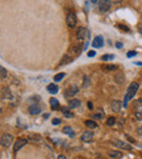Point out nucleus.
Returning a JSON list of instances; mask_svg holds the SVG:
<instances>
[{"mask_svg":"<svg viewBox=\"0 0 142 159\" xmlns=\"http://www.w3.org/2000/svg\"><path fill=\"white\" fill-rule=\"evenodd\" d=\"M71 61H72V58L69 57V54H67V56L64 58V60L61 61L60 65H67V63H70Z\"/></svg>","mask_w":142,"mask_h":159,"instance_id":"obj_25","label":"nucleus"},{"mask_svg":"<svg viewBox=\"0 0 142 159\" xmlns=\"http://www.w3.org/2000/svg\"><path fill=\"white\" fill-rule=\"evenodd\" d=\"M133 63L137 65H142V62H140V61H137V62H133Z\"/></svg>","mask_w":142,"mask_h":159,"instance_id":"obj_41","label":"nucleus"},{"mask_svg":"<svg viewBox=\"0 0 142 159\" xmlns=\"http://www.w3.org/2000/svg\"><path fill=\"white\" fill-rule=\"evenodd\" d=\"M49 102H51V107L53 110H58V109H59V102H58L56 98L51 97V100H49Z\"/></svg>","mask_w":142,"mask_h":159,"instance_id":"obj_19","label":"nucleus"},{"mask_svg":"<svg viewBox=\"0 0 142 159\" xmlns=\"http://www.w3.org/2000/svg\"><path fill=\"white\" fill-rule=\"evenodd\" d=\"M84 124L86 128H89V129H91V130L97 128V123L95 121H93V120H86V121L84 122Z\"/></svg>","mask_w":142,"mask_h":159,"instance_id":"obj_18","label":"nucleus"},{"mask_svg":"<svg viewBox=\"0 0 142 159\" xmlns=\"http://www.w3.org/2000/svg\"><path fill=\"white\" fill-rule=\"evenodd\" d=\"M90 83H91V82H90V80L88 78V76H84V83H83V85H82L83 88L88 87L89 85H90Z\"/></svg>","mask_w":142,"mask_h":159,"instance_id":"obj_32","label":"nucleus"},{"mask_svg":"<svg viewBox=\"0 0 142 159\" xmlns=\"http://www.w3.org/2000/svg\"><path fill=\"white\" fill-rule=\"evenodd\" d=\"M57 159H67V158H66V156H64V155H59Z\"/></svg>","mask_w":142,"mask_h":159,"instance_id":"obj_40","label":"nucleus"},{"mask_svg":"<svg viewBox=\"0 0 142 159\" xmlns=\"http://www.w3.org/2000/svg\"><path fill=\"white\" fill-rule=\"evenodd\" d=\"M93 135H94V133L92 131H84L81 136V139L84 143H90L92 141V139H93Z\"/></svg>","mask_w":142,"mask_h":159,"instance_id":"obj_11","label":"nucleus"},{"mask_svg":"<svg viewBox=\"0 0 142 159\" xmlns=\"http://www.w3.org/2000/svg\"><path fill=\"white\" fill-rule=\"evenodd\" d=\"M88 107L90 110H92V109H93V104H92L91 102H88Z\"/></svg>","mask_w":142,"mask_h":159,"instance_id":"obj_38","label":"nucleus"},{"mask_svg":"<svg viewBox=\"0 0 142 159\" xmlns=\"http://www.w3.org/2000/svg\"><path fill=\"white\" fill-rule=\"evenodd\" d=\"M0 70H1V80H4V78L7 76V70H6L4 67H1Z\"/></svg>","mask_w":142,"mask_h":159,"instance_id":"obj_30","label":"nucleus"},{"mask_svg":"<svg viewBox=\"0 0 142 159\" xmlns=\"http://www.w3.org/2000/svg\"><path fill=\"white\" fill-rule=\"evenodd\" d=\"M62 132H64V134L69 135L70 137H73V136H75V132H73V130L71 129L70 126H64V130H62Z\"/></svg>","mask_w":142,"mask_h":159,"instance_id":"obj_21","label":"nucleus"},{"mask_svg":"<svg viewBox=\"0 0 142 159\" xmlns=\"http://www.w3.org/2000/svg\"><path fill=\"white\" fill-rule=\"evenodd\" d=\"M93 118H96V119H102V118H103V115H100V113H95V115H93Z\"/></svg>","mask_w":142,"mask_h":159,"instance_id":"obj_36","label":"nucleus"},{"mask_svg":"<svg viewBox=\"0 0 142 159\" xmlns=\"http://www.w3.org/2000/svg\"><path fill=\"white\" fill-rule=\"evenodd\" d=\"M120 109H122V102H119V100H113L112 102V110L114 112H119L120 111Z\"/></svg>","mask_w":142,"mask_h":159,"instance_id":"obj_12","label":"nucleus"},{"mask_svg":"<svg viewBox=\"0 0 142 159\" xmlns=\"http://www.w3.org/2000/svg\"><path fill=\"white\" fill-rule=\"evenodd\" d=\"M67 25L70 28H75L77 25V17L75 13H69L67 15Z\"/></svg>","mask_w":142,"mask_h":159,"instance_id":"obj_6","label":"nucleus"},{"mask_svg":"<svg viewBox=\"0 0 142 159\" xmlns=\"http://www.w3.org/2000/svg\"><path fill=\"white\" fill-rule=\"evenodd\" d=\"M51 123H53L54 125H58V124H60L61 123V120L60 119H58V118H55V119H53Z\"/></svg>","mask_w":142,"mask_h":159,"instance_id":"obj_33","label":"nucleus"},{"mask_svg":"<svg viewBox=\"0 0 142 159\" xmlns=\"http://www.w3.org/2000/svg\"><path fill=\"white\" fill-rule=\"evenodd\" d=\"M139 32H140V34L142 35V26H140V27H139Z\"/></svg>","mask_w":142,"mask_h":159,"instance_id":"obj_44","label":"nucleus"},{"mask_svg":"<svg viewBox=\"0 0 142 159\" xmlns=\"http://www.w3.org/2000/svg\"><path fill=\"white\" fill-rule=\"evenodd\" d=\"M111 0H100L98 2V9L102 11V12H107L111 9Z\"/></svg>","mask_w":142,"mask_h":159,"instance_id":"obj_4","label":"nucleus"},{"mask_svg":"<svg viewBox=\"0 0 142 159\" xmlns=\"http://www.w3.org/2000/svg\"><path fill=\"white\" fill-rule=\"evenodd\" d=\"M64 73H58V74H56L54 76V81L55 82H60L61 80H62V78H64Z\"/></svg>","mask_w":142,"mask_h":159,"instance_id":"obj_26","label":"nucleus"},{"mask_svg":"<svg viewBox=\"0 0 142 159\" xmlns=\"http://www.w3.org/2000/svg\"><path fill=\"white\" fill-rule=\"evenodd\" d=\"M138 88H139V84L135 83V82H132L131 84L129 85L127 94L125 95V99H124V107H125V108H127L129 100H131V99L135 97V93L138 91Z\"/></svg>","mask_w":142,"mask_h":159,"instance_id":"obj_1","label":"nucleus"},{"mask_svg":"<svg viewBox=\"0 0 142 159\" xmlns=\"http://www.w3.org/2000/svg\"><path fill=\"white\" fill-rule=\"evenodd\" d=\"M72 50H73L75 54H79L82 50H83V47H81V45H75V46L72 47Z\"/></svg>","mask_w":142,"mask_h":159,"instance_id":"obj_22","label":"nucleus"},{"mask_svg":"<svg viewBox=\"0 0 142 159\" xmlns=\"http://www.w3.org/2000/svg\"><path fill=\"white\" fill-rule=\"evenodd\" d=\"M27 144V139H19V141H17V142L14 143L13 145V152H19L23 146H25Z\"/></svg>","mask_w":142,"mask_h":159,"instance_id":"obj_10","label":"nucleus"},{"mask_svg":"<svg viewBox=\"0 0 142 159\" xmlns=\"http://www.w3.org/2000/svg\"><path fill=\"white\" fill-rule=\"evenodd\" d=\"M122 47H124L122 43H118V41L116 43V48H119V49H120V48H122Z\"/></svg>","mask_w":142,"mask_h":159,"instance_id":"obj_37","label":"nucleus"},{"mask_svg":"<svg viewBox=\"0 0 142 159\" xmlns=\"http://www.w3.org/2000/svg\"><path fill=\"white\" fill-rule=\"evenodd\" d=\"M137 56V51H133V50H130L127 52V58H132Z\"/></svg>","mask_w":142,"mask_h":159,"instance_id":"obj_31","label":"nucleus"},{"mask_svg":"<svg viewBox=\"0 0 142 159\" xmlns=\"http://www.w3.org/2000/svg\"><path fill=\"white\" fill-rule=\"evenodd\" d=\"M30 139L34 143H40L42 141V137L40 135H31Z\"/></svg>","mask_w":142,"mask_h":159,"instance_id":"obj_24","label":"nucleus"},{"mask_svg":"<svg viewBox=\"0 0 142 159\" xmlns=\"http://www.w3.org/2000/svg\"><path fill=\"white\" fill-rule=\"evenodd\" d=\"M13 142V136L11 134H4L1 136V146L4 147V148H8L10 147V145Z\"/></svg>","mask_w":142,"mask_h":159,"instance_id":"obj_2","label":"nucleus"},{"mask_svg":"<svg viewBox=\"0 0 142 159\" xmlns=\"http://www.w3.org/2000/svg\"><path fill=\"white\" fill-rule=\"evenodd\" d=\"M137 132H138V134H139V135H141V136H142V126H140V128H139V129H138V131H137Z\"/></svg>","mask_w":142,"mask_h":159,"instance_id":"obj_39","label":"nucleus"},{"mask_svg":"<svg viewBox=\"0 0 142 159\" xmlns=\"http://www.w3.org/2000/svg\"><path fill=\"white\" fill-rule=\"evenodd\" d=\"M48 117H49V113H45V115H44V118H45V119L48 118Z\"/></svg>","mask_w":142,"mask_h":159,"instance_id":"obj_42","label":"nucleus"},{"mask_svg":"<svg viewBox=\"0 0 142 159\" xmlns=\"http://www.w3.org/2000/svg\"><path fill=\"white\" fill-rule=\"evenodd\" d=\"M115 123H116V119L114 118V117H111V118H108V120H107V125H109V126H113Z\"/></svg>","mask_w":142,"mask_h":159,"instance_id":"obj_28","label":"nucleus"},{"mask_svg":"<svg viewBox=\"0 0 142 159\" xmlns=\"http://www.w3.org/2000/svg\"><path fill=\"white\" fill-rule=\"evenodd\" d=\"M109 157H111V158L119 159L122 157V152H119V150H111V152H109Z\"/></svg>","mask_w":142,"mask_h":159,"instance_id":"obj_17","label":"nucleus"},{"mask_svg":"<svg viewBox=\"0 0 142 159\" xmlns=\"http://www.w3.org/2000/svg\"><path fill=\"white\" fill-rule=\"evenodd\" d=\"M77 36H78V39L80 41H84L85 38L89 36V32L85 27H79L78 32H77Z\"/></svg>","mask_w":142,"mask_h":159,"instance_id":"obj_7","label":"nucleus"},{"mask_svg":"<svg viewBox=\"0 0 142 159\" xmlns=\"http://www.w3.org/2000/svg\"><path fill=\"white\" fill-rule=\"evenodd\" d=\"M117 27H119V28H122V30H126V32H129V28L127 26H125V25H122V24H118L117 25Z\"/></svg>","mask_w":142,"mask_h":159,"instance_id":"obj_34","label":"nucleus"},{"mask_svg":"<svg viewBox=\"0 0 142 159\" xmlns=\"http://www.w3.org/2000/svg\"><path fill=\"white\" fill-rule=\"evenodd\" d=\"M1 95H2V98H8V99H12V94L10 93L9 88L4 87L2 91H1Z\"/></svg>","mask_w":142,"mask_h":159,"instance_id":"obj_16","label":"nucleus"},{"mask_svg":"<svg viewBox=\"0 0 142 159\" xmlns=\"http://www.w3.org/2000/svg\"><path fill=\"white\" fill-rule=\"evenodd\" d=\"M135 119L137 120H139V121H142V110H139V111H137L135 113Z\"/></svg>","mask_w":142,"mask_h":159,"instance_id":"obj_29","label":"nucleus"},{"mask_svg":"<svg viewBox=\"0 0 142 159\" xmlns=\"http://www.w3.org/2000/svg\"><path fill=\"white\" fill-rule=\"evenodd\" d=\"M114 56L113 54H104L103 57H102V60L103 61H109V60H113L114 59Z\"/></svg>","mask_w":142,"mask_h":159,"instance_id":"obj_27","label":"nucleus"},{"mask_svg":"<svg viewBox=\"0 0 142 159\" xmlns=\"http://www.w3.org/2000/svg\"><path fill=\"white\" fill-rule=\"evenodd\" d=\"M105 70H107V71H116V70H118V65H107L104 67Z\"/></svg>","mask_w":142,"mask_h":159,"instance_id":"obj_23","label":"nucleus"},{"mask_svg":"<svg viewBox=\"0 0 142 159\" xmlns=\"http://www.w3.org/2000/svg\"><path fill=\"white\" fill-rule=\"evenodd\" d=\"M42 111L41 107L37 105V104H32V105L29 107V112H30L31 115H40Z\"/></svg>","mask_w":142,"mask_h":159,"instance_id":"obj_9","label":"nucleus"},{"mask_svg":"<svg viewBox=\"0 0 142 159\" xmlns=\"http://www.w3.org/2000/svg\"><path fill=\"white\" fill-rule=\"evenodd\" d=\"M114 78H115L116 83H118V84H122V83L125 82V75L122 74V72H118V73H116L115 76H114Z\"/></svg>","mask_w":142,"mask_h":159,"instance_id":"obj_15","label":"nucleus"},{"mask_svg":"<svg viewBox=\"0 0 142 159\" xmlns=\"http://www.w3.org/2000/svg\"><path fill=\"white\" fill-rule=\"evenodd\" d=\"M78 93H79L78 86L72 85V86H69V87L64 91V96H66V97H73V96L77 95Z\"/></svg>","mask_w":142,"mask_h":159,"instance_id":"obj_5","label":"nucleus"},{"mask_svg":"<svg viewBox=\"0 0 142 159\" xmlns=\"http://www.w3.org/2000/svg\"><path fill=\"white\" fill-rule=\"evenodd\" d=\"M90 1H91L92 4H96L97 2V0H90Z\"/></svg>","mask_w":142,"mask_h":159,"instance_id":"obj_43","label":"nucleus"},{"mask_svg":"<svg viewBox=\"0 0 142 159\" xmlns=\"http://www.w3.org/2000/svg\"><path fill=\"white\" fill-rule=\"evenodd\" d=\"M69 109H70L69 106H68V107H64V108L61 109L62 112H64V115L66 117V118H75V115H73L72 112L69 111Z\"/></svg>","mask_w":142,"mask_h":159,"instance_id":"obj_20","label":"nucleus"},{"mask_svg":"<svg viewBox=\"0 0 142 159\" xmlns=\"http://www.w3.org/2000/svg\"><path fill=\"white\" fill-rule=\"evenodd\" d=\"M58 91H59V87L56 84H54V83H51V84H49L47 86V91L49 94H53V95L57 94Z\"/></svg>","mask_w":142,"mask_h":159,"instance_id":"obj_13","label":"nucleus"},{"mask_svg":"<svg viewBox=\"0 0 142 159\" xmlns=\"http://www.w3.org/2000/svg\"><path fill=\"white\" fill-rule=\"evenodd\" d=\"M92 46L94 48L103 47V46H104V38H103V36H102V35L96 36V37L93 39V41H92Z\"/></svg>","mask_w":142,"mask_h":159,"instance_id":"obj_8","label":"nucleus"},{"mask_svg":"<svg viewBox=\"0 0 142 159\" xmlns=\"http://www.w3.org/2000/svg\"><path fill=\"white\" fill-rule=\"evenodd\" d=\"M95 54H96V52H95L94 50H90V51L88 52V57H94Z\"/></svg>","mask_w":142,"mask_h":159,"instance_id":"obj_35","label":"nucleus"},{"mask_svg":"<svg viewBox=\"0 0 142 159\" xmlns=\"http://www.w3.org/2000/svg\"><path fill=\"white\" fill-rule=\"evenodd\" d=\"M68 106L70 107V109L78 108V107L81 106V102H80L79 99H71V100H69V102H68Z\"/></svg>","mask_w":142,"mask_h":159,"instance_id":"obj_14","label":"nucleus"},{"mask_svg":"<svg viewBox=\"0 0 142 159\" xmlns=\"http://www.w3.org/2000/svg\"><path fill=\"white\" fill-rule=\"evenodd\" d=\"M113 145L116 146L118 149H126V150H132V146L128 143H125L124 141H114Z\"/></svg>","mask_w":142,"mask_h":159,"instance_id":"obj_3","label":"nucleus"}]
</instances>
